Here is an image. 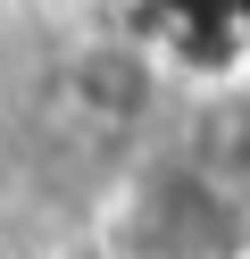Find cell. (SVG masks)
Wrapping results in <instances>:
<instances>
[{"label":"cell","mask_w":250,"mask_h":259,"mask_svg":"<svg viewBox=\"0 0 250 259\" xmlns=\"http://www.w3.org/2000/svg\"><path fill=\"white\" fill-rule=\"evenodd\" d=\"M242 259H250V251H242Z\"/></svg>","instance_id":"cell-2"},{"label":"cell","mask_w":250,"mask_h":259,"mask_svg":"<svg viewBox=\"0 0 250 259\" xmlns=\"http://www.w3.org/2000/svg\"><path fill=\"white\" fill-rule=\"evenodd\" d=\"M183 167H192L233 218H250V75H225V84L192 109Z\"/></svg>","instance_id":"cell-1"}]
</instances>
